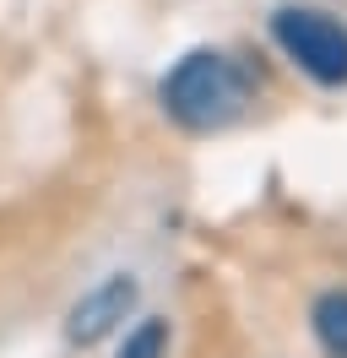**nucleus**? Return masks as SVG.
<instances>
[{"mask_svg":"<svg viewBox=\"0 0 347 358\" xmlns=\"http://www.w3.org/2000/svg\"><path fill=\"white\" fill-rule=\"evenodd\" d=\"M255 98V76L239 66L222 49H190L185 60H174V71L163 76V109L174 125L206 136L234 125L239 114Z\"/></svg>","mask_w":347,"mask_h":358,"instance_id":"1","label":"nucleus"},{"mask_svg":"<svg viewBox=\"0 0 347 358\" xmlns=\"http://www.w3.org/2000/svg\"><path fill=\"white\" fill-rule=\"evenodd\" d=\"M271 38L293 66L320 82V87H347V27L315 6H282L271 17Z\"/></svg>","mask_w":347,"mask_h":358,"instance_id":"2","label":"nucleus"},{"mask_svg":"<svg viewBox=\"0 0 347 358\" xmlns=\"http://www.w3.org/2000/svg\"><path fill=\"white\" fill-rule=\"evenodd\" d=\"M136 299H141V282H136L130 271L104 277L98 288H87L82 299L71 304V315H65V342H71V348H98V342H108V336L130 320Z\"/></svg>","mask_w":347,"mask_h":358,"instance_id":"3","label":"nucleus"},{"mask_svg":"<svg viewBox=\"0 0 347 358\" xmlns=\"http://www.w3.org/2000/svg\"><path fill=\"white\" fill-rule=\"evenodd\" d=\"M309 331H315V342H320L325 358H347V288H331V293L315 299Z\"/></svg>","mask_w":347,"mask_h":358,"instance_id":"4","label":"nucleus"},{"mask_svg":"<svg viewBox=\"0 0 347 358\" xmlns=\"http://www.w3.org/2000/svg\"><path fill=\"white\" fill-rule=\"evenodd\" d=\"M120 358H169V320H157V315L136 320L120 342Z\"/></svg>","mask_w":347,"mask_h":358,"instance_id":"5","label":"nucleus"}]
</instances>
